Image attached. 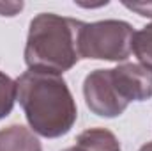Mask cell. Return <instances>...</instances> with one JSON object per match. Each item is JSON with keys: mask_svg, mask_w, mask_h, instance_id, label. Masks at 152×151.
Returning a JSON list of instances; mask_svg holds the SVG:
<instances>
[{"mask_svg": "<svg viewBox=\"0 0 152 151\" xmlns=\"http://www.w3.org/2000/svg\"><path fill=\"white\" fill-rule=\"evenodd\" d=\"M16 85L18 101L36 135L58 139L71 132L78 107L62 75L28 70L16 78Z\"/></svg>", "mask_w": 152, "mask_h": 151, "instance_id": "obj_1", "label": "cell"}, {"mask_svg": "<svg viewBox=\"0 0 152 151\" xmlns=\"http://www.w3.org/2000/svg\"><path fill=\"white\" fill-rule=\"evenodd\" d=\"M85 21L41 13L32 18L25 44L28 70L62 75L80 62V30Z\"/></svg>", "mask_w": 152, "mask_h": 151, "instance_id": "obj_2", "label": "cell"}, {"mask_svg": "<svg viewBox=\"0 0 152 151\" xmlns=\"http://www.w3.org/2000/svg\"><path fill=\"white\" fill-rule=\"evenodd\" d=\"M134 29L124 20H101L83 23L80 30V57L124 62L131 55Z\"/></svg>", "mask_w": 152, "mask_h": 151, "instance_id": "obj_3", "label": "cell"}, {"mask_svg": "<svg viewBox=\"0 0 152 151\" xmlns=\"http://www.w3.org/2000/svg\"><path fill=\"white\" fill-rule=\"evenodd\" d=\"M83 96L88 110L99 117H118L129 103L120 96L112 76V70H94L85 76Z\"/></svg>", "mask_w": 152, "mask_h": 151, "instance_id": "obj_4", "label": "cell"}, {"mask_svg": "<svg viewBox=\"0 0 152 151\" xmlns=\"http://www.w3.org/2000/svg\"><path fill=\"white\" fill-rule=\"evenodd\" d=\"M113 82L120 96L131 101H147L152 98V71L136 62H124L112 68Z\"/></svg>", "mask_w": 152, "mask_h": 151, "instance_id": "obj_5", "label": "cell"}, {"mask_svg": "<svg viewBox=\"0 0 152 151\" xmlns=\"http://www.w3.org/2000/svg\"><path fill=\"white\" fill-rule=\"evenodd\" d=\"M0 151H42L39 137L23 124L0 128Z\"/></svg>", "mask_w": 152, "mask_h": 151, "instance_id": "obj_6", "label": "cell"}, {"mask_svg": "<svg viewBox=\"0 0 152 151\" xmlns=\"http://www.w3.org/2000/svg\"><path fill=\"white\" fill-rule=\"evenodd\" d=\"M78 151H122L120 142L108 128H88L76 137Z\"/></svg>", "mask_w": 152, "mask_h": 151, "instance_id": "obj_7", "label": "cell"}, {"mask_svg": "<svg viewBox=\"0 0 152 151\" xmlns=\"http://www.w3.org/2000/svg\"><path fill=\"white\" fill-rule=\"evenodd\" d=\"M131 52L138 59V64L152 71V21L134 32Z\"/></svg>", "mask_w": 152, "mask_h": 151, "instance_id": "obj_8", "label": "cell"}, {"mask_svg": "<svg viewBox=\"0 0 152 151\" xmlns=\"http://www.w3.org/2000/svg\"><path fill=\"white\" fill-rule=\"evenodd\" d=\"M18 100V85L16 80L0 71V119L7 117L12 112L14 103Z\"/></svg>", "mask_w": 152, "mask_h": 151, "instance_id": "obj_9", "label": "cell"}, {"mask_svg": "<svg viewBox=\"0 0 152 151\" xmlns=\"http://www.w3.org/2000/svg\"><path fill=\"white\" fill-rule=\"evenodd\" d=\"M23 9V2H0V16H16Z\"/></svg>", "mask_w": 152, "mask_h": 151, "instance_id": "obj_10", "label": "cell"}, {"mask_svg": "<svg viewBox=\"0 0 152 151\" xmlns=\"http://www.w3.org/2000/svg\"><path fill=\"white\" fill-rule=\"evenodd\" d=\"M126 7L136 11L140 16H147V18H152V4H124Z\"/></svg>", "mask_w": 152, "mask_h": 151, "instance_id": "obj_11", "label": "cell"}, {"mask_svg": "<svg viewBox=\"0 0 152 151\" xmlns=\"http://www.w3.org/2000/svg\"><path fill=\"white\" fill-rule=\"evenodd\" d=\"M138 151H152V141H151V142H147V144H143Z\"/></svg>", "mask_w": 152, "mask_h": 151, "instance_id": "obj_12", "label": "cell"}, {"mask_svg": "<svg viewBox=\"0 0 152 151\" xmlns=\"http://www.w3.org/2000/svg\"><path fill=\"white\" fill-rule=\"evenodd\" d=\"M64 151H78V150H76L75 146H73V148H67V150H64Z\"/></svg>", "mask_w": 152, "mask_h": 151, "instance_id": "obj_13", "label": "cell"}]
</instances>
